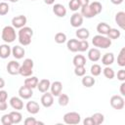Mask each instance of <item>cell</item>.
Returning a JSON list of instances; mask_svg holds the SVG:
<instances>
[{
	"label": "cell",
	"mask_w": 125,
	"mask_h": 125,
	"mask_svg": "<svg viewBox=\"0 0 125 125\" xmlns=\"http://www.w3.org/2000/svg\"><path fill=\"white\" fill-rule=\"evenodd\" d=\"M4 86H5V81L2 77H0V89H2Z\"/></svg>",
	"instance_id": "cell-51"
},
{
	"label": "cell",
	"mask_w": 125,
	"mask_h": 125,
	"mask_svg": "<svg viewBox=\"0 0 125 125\" xmlns=\"http://www.w3.org/2000/svg\"><path fill=\"white\" fill-rule=\"evenodd\" d=\"M95 78H93L92 76H89V75H86V76H84L83 78H82V84H83V86H85V87H92V86H94V84H95Z\"/></svg>",
	"instance_id": "cell-28"
},
{
	"label": "cell",
	"mask_w": 125,
	"mask_h": 125,
	"mask_svg": "<svg viewBox=\"0 0 125 125\" xmlns=\"http://www.w3.org/2000/svg\"><path fill=\"white\" fill-rule=\"evenodd\" d=\"M115 21L122 29H124L125 28V13L124 12H118L115 15Z\"/></svg>",
	"instance_id": "cell-19"
},
{
	"label": "cell",
	"mask_w": 125,
	"mask_h": 125,
	"mask_svg": "<svg viewBox=\"0 0 125 125\" xmlns=\"http://www.w3.org/2000/svg\"><path fill=\"white\" fill-rule=\"evenodd\" d=\"M8 105H7V103L6 102H0V110H5L7 109Z\"/></svg>",
	"instance_id": "cell-48"
},
{
	"label": "cell",
	"mask_w": 125,
	"mask_h": 125,
	"mask_svg": "<svg viewBox=\"0 0 125 125\" xmlns=\"http://www.w3.org/2000/svg\"><path fill=\"white\" fill-rule=\"evenodd\" d=\"M102 72V67L100 64H97V63H94L92 66H91V73L92 75L94 76H98L100 75Z\"/></svg>",
	"instance_id": "cell-37"
},
{
	"label": "cell",
	"mask_w": 125,
	"mask_h": 125,
	"mask_svg": "<svg viewBox=\"0 0 125 125\" xmlns=\"http://www.w3.org/2000/svg\"><path fill=\"white\" fill-rule=\"evenodd\" d=\"M33 61L31 59H25L22 62V64L20 66V70L19 73L21 76L24 77H29L31 76V74L33 73Z\"/></svg>",
	"instance_id": "cell-2"
},
{
	"label": "cell",
	"mask_w": 125,
	"mask_h": 125,
	"mask_svg": "<svg viewBox=\"0 0 125 125\" xmlns=\"http://www.w3.org/2000/svg\"><path fill=\"white\" fill-rule=\"evenodd\" d=\"M11 48L8 44H3L0 46V58L2 59H6L10 56L11 54Z\"/></svg>",
	"instance_id": "cell-21"
},
{
	"label": "cell",
	"mask_w": 125,
	"mask_h": 125,
	"mask_svg": "<svg viewBox=\"0 0 125 125\" xmlns=\"http://www.w3.org/2000/svg\"><path fill=\"white\" fill-rule=\"evenodd\" d=\"M92 43L95 47L106 49L111 45V39H109L108 37L103 36V35H95L93 37Z\"/></svg>",
	"instance_id": "cell-3"
},
{
	"label": "cell",
	"mask_w": 125,
	"mask_h": 125,
	"mask_svg": "<svg viewBox=\"0 0 125 125\" xmlns=\"http://www.w3.org/2000/svg\"><path fill=\"white\" fill-rule=\"evenodd\" d=\"M10 115H11L13 123H15V124L20 123L21 121V119H22V115L19 111H12V112H10Z\"/></svg>",
	"instance_id": "cell-30"
},
{
	"label": "cell",
	"mask_w": 125,
	"mask_h": 125,
	"mask_svg": "<svg viewBox=\"0 0 125 125\" xmlns=\"http://www.w3.org/2000/svg\"><path fill=\"white\" fill-rule=\"evenodd\" d=\"M31 1H34V0H31Z\"/></svg>",
	"instance_id": "cell-54"
},
{
	"label": "cell",
	"mask_w": 125,
	"mask_h": 125,
	"mask_svg": "<svg viewBox=\"0 0 125 125\" xmlns=\"http://www.w3.org/2000/svg\"><path fill=\"white\" fill-rule=\"evenodd\" d=\"M9 12V5L6 2L0 3V16H5Z\"/></svg>",
	"instance_id": "cell-39"
},
{
	"label": "cell",
	"mask_w": 125,
	"mask_h": 125,
	"mask_svg": "<svg viewBox=\"0 0 125 125\" xmlns=\"http://www.w3.org/2000/svg\"><path fill=\"white\" fill-rule=\"evenodd\" d=\"M114 62V56L112 53H105L102 58V62L104 65H110Z\"/></svg>",
	"instance_id": "cell-24"
},
{
	"label": "cell",
	"mask_w": 125,
	"mask_h": 125,
	"mask_svg": "<svg viewBox=\"0 0 125 125\" xmlns=\"http://www.w3.org/2000/svg\"><path fill=\"white\" fill-rule=\"evenodd\" d=\"M67 48L71 52L78 51V40L77 39H70L67 41Z\"/></svg>",
	"instance_id": "cell-29"
},
{
	"label": "cell",
	"mask_w": 125,
	"mask_h": 125,
	"mask_svg": "<svg viewBox=\"0 0 125 125\" xmlns=\"http://www.w3.org/2000/svg\"><path fill=\"white\" fill-rule=\"evenodd\" d=\"M120 93L122 96L125 95V82H122L120 85Z\"/></svg>",
	"instance_id": "cell-49"
},
{
	"label": "cell",
	"mask_w": 125,
	"mask_h": 125,
	"mask_svg": "<svg viewBox=\"0 0 125 125\" xmlns=\"http://www.w3.org/2000/svg\"><path fill=\"white\" fill-rule=\"evenodd\" d=\"M74 73L77 76H84V74L86 73V68L85 66H75L74 68Z\"/></svg>",
	"instance_id": "cell-41"
},
{
	"label": "cell",
	"mask_w": 125,
	"mask_h": 125,
	"mask_svg": "<svg viewBox=\"0 0 125 125\" xmlns=\"http://www.w3.org/2000/svg\"><path fill=\"white\" fill-rule=\"evenodd\" d=\"M95 122V125H100L104 122V116L103 113H100V112H97V113H94L92 116H91Z\"/></svg>",
	"instance_id": "cell-31"
},
{
	"label": "cell",
	"mask_w": 125,
	"mask_h": 125,
	"mask_svg": "<svg viewBox=\"0 0 125 125\" xmlns=\"http://www.w3.org/2000/svg\"><path fill=\"white\" fill-rule=\"evenodd\" d=\"M63 121L66 124H78L80 122V114L75 111L67 112L63 115Z\"/></svg>",
	"instance_id": "cell-5"
},
{
	"label": "cell",
	"mask_w": 125,
	"mask_h": 125,
	"mask_svg": "<svg viewBox=\"0 0 125 125\" xmlns=\"http://www.w3.org/2000/svg\"><path fill=\"white\" fill-rule=\"evenodd\" d=\"M68 7L71 11H77L80 8V5L77 2V0H70L68 3Z\"/></svg>",
	"instance_id": "cell-42"
},
{
	"label": "cell",
	"mask_w": 125,
	"mask_h": 125,
	"mask_svg": "<svg viewBox=\"0 0 125 125\" xmlns=\"http://www.w3.org/2000/svg\"><path fill=\"white\" fill-rule=\"evenodd\" d=\"M7 98H8L7 92L4 91V90H1L0 91V102H6Z\"/></svg>",
	"instance_id": "cell-45"
},
{
	"label": "cell",
	"mask_w": 125,
	"mask_h": 125,
	"mask_svg": "<svg viewBox=\"0 0 125 125\" xmlns=\"http://www.w3.org/2000/svg\"><path fill=\"white\" fill-rule=\"evenodd\" d=\"M117 78L121 81H124L125 80V70L124 69H120L118 72H117Z\"/></svg>",
	"instance_id": "cell-44"
},
{
	"label": "cell",
	"mask_w": 125,
	"mask_h": 125,
	"mask_svg": "<svg viewBox=\"0 0 125 125\" xmlns=\"http://www.w3.org/2000/svg\"><path fill=\"white\" fill-rule=\"evenodd\" d=\"M26 21H27V20H26V17H25V16H23V15H19V16L13 18V20H12V24H13V26L16 27V28H21V27H23V26L25 25Z\"/></svg>",
	"instance_id": "cell-7"
},
{
	"label": "cell",
	"mask_w": 125,
	"mask_h": 125,
	"mask_svg": "<svg viewBox=\"0 0 125 125\" xmlns=\"http://www.w3.org/2000/svg\"><path fill=\"white\" fill-rule=\"evenodd\" d=\"M117 62L120 66H124L125 65V47H123L120 50V53L117 57Z\"/></svg>",
	"instance_id": "cell-32"
},
{
	"label": "cell",
	"mask_w": 125,
	"mask_h": 125,
	"mask_svg": "<svg viewBox=\"0 0 125 125\" xmlns=\"http://www.w3.org/2000/svg\"><path fill=\"white\" fill-rule=\"evenodd\" d=\"M89 6H90L91 10L93 11V13H94L95 15L100 14V13L102 12V10H103V6H102V4H101L99 1H94V2H92L91 4H89Z\"/></svg>",
	"instance_id": "cell-26"
},
{
	"label": "cell",
	"mask_w": 125,
	"mask_h": 125,
	"mask_svg": "<svg viewBox=\"0 0 125 125\" xmlns=\"http://www.w3.org/2000/svg\"><path fill=\"white\" fill-rule=\"evenodd\" d=\"M44 2H45L47 5H52V4L55 2V0H44Z\"/></svg>",
	"instance_id": "cell-52"
},
{
	"label": "cell",
	"mask_w": 125,
	"mask_h": 125,
	"mask_svg": "<svg viewBox=\"0 0 125 125\" xmlns=\"http://www.w3.org/2000/svg\"><path fill=\"white\" fill-rule=\"evenodd\" d=\"M10 104H11V106H12L14 109H16V110L22 109V107H23V103H22V101H21L20 98H18V97H12L11 100H10Z\"/></svg>",
	"instance_id": "cell-16"
},
{
	"label": "cell",
	"mask_w": 125,
	"mask_h": 125,
	"mask_svg": "<svg viewBox=\"0 0 125 125\" xmlns=\"http://www.w3.org/2000/svg\"><path fill=\"white\" fill-rule=\"evenodd\" d=\"M37 84H38V78L35 77V76H31V77H29V78L24 79V85L30 87L31 89L37 87Z\"/></svg>",
	"instance_id": "cell-27"
},
{
	"label": "cell",
	"mask_w": 125,
	"mask_h": 125,
	"mask_svg": "<svg viewBox=\"0 0 125 125\" xmlns=\"http://www.w3.org/2000/svg\"><path fill=\"white\" fill-rule=\"evenodd\" d=\"M19 95L21 98L24 99V100H27L29 98H31V96L33 95V92H32V89L26 85H23L21 86L20 89H19Z\"/></svg>",
	"instance_id": "cell-9"
},
{
	"label": "cell",
	"mask_w": 125,
	"mask_h": 125,
	"mask_svg": "<svg viewBox=\"0 0 125 125\" xmlns=\"http://www.w3.org/2000/svg\"><path fill=\"white\" fill-rule=\"evenodd\" d=\"M90 35V32L87 28H84V27H81V28H78L76 30V36L81 39V40H86Z\"/></svg>",
	"instance_id": "cell-23"
},
{
	"label": "cell",
	"mask_w": 125,
	"mask_h": 125,
	"mask_svg": "<svg viewBox=\"0 0 125 125\" xmlns=\"http://www.w3.org/2000/svg\"><path fill=\"white\" fill-rule=\"evenodd\" d=\"M26 109H27V111H28L29 113H31V114H36V113L39 111L40 106H39V104H38L37 102L30 101V102H28V103L26 104Z\"/></svg>",
	"instance_id": "cell-17"
},
{
	"label": "cell",
	"mask_w": 125,
	"mask_h": 125,
	"mask_svg": "<svg viewBox=\"0 0 125 125\" xmlns=\"http://www.w3.org/2000/svg\"><path fill=\"white\" fill-rule=\"evenodd\" d=\"M51 88V94L53 96H59L62 93V84L60 81H55L50 85Z\"/></svg>",
	"instance_id": "cell-12"
},
{
	"label": "cell",
	"mask_w": 125,
	"mask_h": 125,
	"mask_svg": "<svg viewBox=\"0 0 125 125\" xmlns=\"http://www.w3.org/2000/svg\"><path fill=\"white\" fill-rule=\"evenodd\" d=\"M20 66H21V64H20L17 61H11V62H8V64H7V71H8V73H10L11 75L19 74Z\"/></svg>",
	"instance_id": "cell-8"
},
{
	"label": "cell",
	"mask_w": 125,
	"mask_h": 125,
	"mask_svg": "<svg viewBox=\"0 0 125 125\" xmlns=\"http://www.w3.org/2000/svg\"><path fill=\"white\" fill-rule=\"evenodd\" d=\"M54 103V98L53 95L51 93L45 92V94H43V96L41 97V104H43V106L45 107H50Z\"/></svg>",
	"instance_id": "cell-10"
},
{
	"label": "cell",
	"mask_w": 125,
	"mask_h": 125,
	"mask_svg": "<svg viewBox=\"0 0 125 125\" xmlns=\"http://www.w3.org/2000/svg\"><path fill=\"white\" fill-rule=\"evenodd\" d=\"M111 27L106 23V22H100L98 25H97V31L102 34V35H105L107 34V32L109 31Z\"/></svg>",
	"instance_id": "cell-20"
},
{
	"label": "cell",
	"mask_w": 125,
	"mask_h": 125,
	"mask_svg": "<svg viewBox=\"0 0 125 125\" xmlns=\"http://www.w3.org/2000/svg\"><path fill=\"white\" fill-rule=\"evenodd\" d=\"M53 12L56 16H58L60 18H63L66 15V9L62 4H55L53 7Z\"/></svg>",
	"instance_id": "cell-14"
},
{
	"label": "cell",
	"mask_w": 125,
	"mask_h": 125,
	"mask_svg": "<svg viewBox=\"0 0 125 125\" xmlns=\"http://www.w3.org/2000/svg\"><path fill=\"white\" fill-rule=\"evenodd\" d=\"M88 48H89V43L87 40L78 41V51L79 52H85Z\"/></svg>",
	"instance_id": "cell-36"
},
{
	"label": "cell",
	"mask_w": 125,
	"mask_h": 125,
	"mask_svg": "<svg viewBox=\"0 0 125 125\" xmlns=\"http://www.w3.org/2000/svg\"><path fill=\"white\" fill-rule=\"evenodd\" d=\"M36 119L34 117H27L24 120V125H35Z\"/></svg>",
	"instance_id": "cell-43"
},
{
	"label": "cell",
	"mask_w": 125,
	"mask_h": 125,
	"mask_svg": "<svg viewBox=\"0 0 125 125\" xmlns=\"http://www.w3.org/2000/svg\"><path fill=\"white\" fill-rule=\"evenodd\" d=\"M65 40H66V35L63 32H58V33H56V35H55V41L57 43L62 44L63 42H65Z\"/></svg>",
	"instance_id": "cell-35"
},
{
	"label": "cell",
	"mask_w": 125,
	"mask_h": 125,
	"mask_svg": "<svg viewBox=\"0 0 125 125\" xmlns=\"http://www.w3.org/2000/svg\"><path fill=\"white\" fill-rule=\"evenodd\" d=\"M83 123H84V125H95V122H94V120H93L92 117L85 118L84 121H83Z\"/></svg>",
	"instance_id": "cell-46"
},
{
	"label": "cell",
	"mask_w": 125,
	"mask_h": 125,
	"mask_svg": "<svg viewBox=\"0 0 125 125\" xmlns=\"http://www.w3.org/2000/svg\"><path fill=\"white\" fill-rule=\"evenodd\" d=\"M88 58L92 62H98L101 59V52L97 48H92L88 52Z\"/></svg>",
	"instance_id": "cell-15"
},
{
	"label": "cell",
	"mask_w": 125,
	"mask_h": 125,
	"mask_svg": "<svg viewBox=\"0 0 125 125\" xmlns=\"http://www.w3.org/2000/svg\"><path fill=\"white\" fill-rule=\"evenodd\" d=\"M77 2L79 3L80 7L86 6V5H89V4H90V3H89V0H77Z\"/></svg>",
	"instance_id": "cell-47"
},
{
	"label": "cell",
	"mask_w": 125,
	"mask_h": 125,
	"mask_svg": "<svg viewBox=\"0 0 125 125\" xmlns=\"http://www.w3.org/2000/svg\"><path fill=\"white\" fill-rule=\"evenodd\" d=\"M81 15H82V17H85L87 19H90V18H93V17L96 16L93 13V11L91 10V8H90L89 5H86V6H82L81 7Z\"/></svg>",
	"instance_id": "cell-22"
},
{
	"label": "cell",
	"mask_w": 125,
	"mask_h": 125,
	"mask_svg": "<svg viewBox=\"0 0 125 125\" xmlns=\"http://www.w3.org/2000/svg\"><path fill=\"white\" fill-rule=\"evenodd\" d=\"M110 1H111V3H113L115 5H119V4H121L123 2V0H110Z\"/></svg>",
	"instance_id": "cell-50"
},
{
	"label": "cell",
	"mask_w": 125,
	"mask_h": 125,
	"mask_svg": "<svg viewBox=\"0 0 125 125\" xmlns=\"http://www.w3.org/2000/svg\"><path fill=\"white\" fill-rule=\"evenodd\" d=\"M74 66H84L86 64V59L82 55H76L72 61Z\"/></svg>",
	"instance_id": "cell-25"
},
{
	"label": "cell",
	"mask_w": 125,
	"mask_h": 125,
	"mask_svg": "<svg viewBox=\"0 0 125 125\" xmlns=\"http://www.w3.org/2000/svg\"><path fill=\"white\" fill-rule=\"evenodd\" d=\"M104 75L106 78H108V79H112V78L114 77L115 73H114V71H113V69H112L111 67L106 66V67H104Z\"/></svg>",
	"instance_id": "cell-38"
},
{
	"label": "cell",
	"mask_w": 125,
	"mask_h": 125,
	"mask_svg": "<svg viewBox=\"0 0 125 125\" xmlns=\"http://www.w3.org/2000/svg\"><path fill=\"white\" fill-rule=\"evenodd\" d=\"M110 105L114 109H122L124 107V99L119 95H114L110 98Z\"/></svg>",
	"instance_id": "cell-6"
},
{
	"label": "cell",
	"mask_w": 125,
	"mask_h": 125,
	"mask_svg": "<svg viewBox=\"0 0 125 125\" xmlns=\"http://www.w3.org/2000/svg\"><path fill=\"white\" fill-rule=\"evenodd\" d=\"M1 123H2L3 125H11V124L13 123L10 113H9V114H4V115L1 117Z\"/></svg>",
	"instance_id": "cell-40"
},
{
	"label": "cell",
	"mask_w": 125,
	"mask_h": 125,
	"mask_svg": "<svg viewBox=\"0 0 125 125\" xmlns=\"http://www.w3.org/2000/svg\"><path fill=\"white\" fill-rule=\"evenodd\" d=\"M12 54H13V56H14L16 59L20 60V59H21V58L24 56L25 51H24V49H23L22 47H21V46H14V47H13V50H12Z\"/></svg>",
	"instance_id": "cell-18"
},
{
	"label": "cell",
	"mask_w": 125,
	"mask_h": 125,
	"mask_svg": "<svg viewBox=\"0 0 125 125\" xmlns=\"http://www.w3.org/2000/svg\"><path fill=\"white\" fill-rule=\"evenodd\" d=\"M83 23V17L79 13H74L70 18V24L73 27H79Z\"/></svg>",
	"instance_id": "cell-11"
},
{
	"label": "cell",
	"mask_w": 125,
	"mask_h": 125,
	"mask_svg": "<svg viewBox=\"0 0 125 125\" xmlns=\"http://www.w3.org/2000/svg\"><path fill=\"white\" fill-rule=\"evenodd\" d=\"M59 104L60 105H62V106H64V105H66L67 104H68V102H69V97L66 95V94H60L59 95Z\"/></svg>",
	"instance_id": "cell-33"
},
{
	"label": "cell",
	"mask_w": 125,
	"mask_h": 125,
	"mask_svg": "<svg viewBox=\"0 0 125 125\" xmlns=\"http://www.w3.org/2000/svg\"><path fill=\"white\" fill-rule=\"evenodd\" d=\"M50 85H51L50 80L47 79V78H44V79H41L40 81H38L37 88H38L39 92H41V93H45V92H47V91L49 90Z\"/></svg>",
	"instance_id": "cell-13"
},
{
	"label": "cell",
	"mask_w": 125,
	"mask_h": 125,
	"mask_svg": "<svg viewBox=\"0 0 125 125\" xmlns=\"http://www.w3.org/2000/svg\"><path fill=\"white\" fill-rule=\"evenodd\" d=\"M33 35V30L28 26H23L19 31V41L21 45L27 46L31 43V37Z\"/></svg>",
	"instance_id": "cell-1"
},
{
	"label": "cell",
	"mask_w": 125,
	"mask_h": 125,
	"mask_svg": "<svg viewBox=\"0 0 125 125\" xmlns=\"http://www.w3.org/2000/svg\"><path fill=\"white\" fill-rule=\"evenodd\" d=\"M10 1H11V2H13V3H15V2H18L19 0H10Z\"/></svg>",
	"instance_id": "cell-53"
},
{
	"label": "cell",
	"mask_w": 125,
	"mask_h": 125,
	"mask_svg": "<svg viewBox=\"0 0 125 125\" xmlns=\"http://www.w3.org/2000/svg\"><path fill=\"white\" fill-rule=\"evenodd\" d=\"M107 35H108V38L109 39H117L120 37V31L116 28H110L109 31L107 32Z\"/></svg>",
	"instance_id": "cell-34"
},
{
	"label": "cell",
	"mask_w": 125,
	"mask_h": 125,
	"mask_svg": "<svg viewBox=\"0 0 125 125\" xmlns=\"http://www.w3.org/2000/svg\"><path fill=\"white\" fill-rule=\"evenodd\" d=\"M2 39L6 42V43H12L15 41L16 39V31H15V27L14 26H10L7 25L2 29Z\"/></svg>",
	"instance_id": "cell-4"
}]
</instances>
